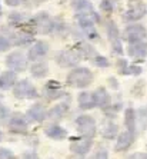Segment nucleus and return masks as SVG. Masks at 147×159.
Instances as JSON below:
<instances>
[{
  "label": "nucleus",
  "instance_id": "nucleus-1",
  "mask_svg": "<svg viewBox=\"0 0 147 159\" xmlns=\"http://www.w3.org/2000/svg\"><path fill=\"white\" fill-rule=\"evenodd\" d=\"M56 19H53L47 11H40L32 17L30 32L37 34H50L54 32Z\"/></svg>",
  "mask_w": 147,
  "mask_h": 159
},
{
  "label": "nucleus",
  "instance_id": "nucleus-2",
  "mask_svg": "<svg viewBox=\"0 0 147 159\" xmlns=\"http://www.w3.org/2000/svg\"><path fill=\"white\" fill-rule=\"evenodd\" d=\"M93 76L92 70L87 67H74L70 70V73L67 75V85H70L71 88H77V89H83L92 85Z\"/></svg>",
  "mask_w": 147,
  "mask_h": 159
},
{
  "label": "nucleus",
  "instance_id": "nucleus-3",
  "mask_svg": "<svg viewBox=\"0 0 147 159\" xmlns=\"http://www.w3.org/2000/svg\"><path fill=\"white\" fill-rule=\"evenodd\" d=\"M121 37H123L129 44L139 43V42H143L147 37V30L143 25H139V23H130L129 26L123 30Z\"/></svg>",
  "mask_w": 147,
  "mask_h": 159
},
{
  "label": "nucleus",
  "instance_id": "nucleus-4",
  "mask_svg": "<svg viewBox=\"0 0 147 159\" xmlns=\"http://www.w3.org/2000/svg\"><path fill=\"white\" fill-rule=\"evenodd\" d=\"M13 95L17 99H36L39 98V92H37L36 86L27 79L19 80L13 88Z\"/></svg>",
  "mask_w": 147,
  "mask_h": 159
},
{
  "label": "nucleus",
  "instance_id": "nucleus-5",
  "mask_svg": "<svg viewBox=\"0 0 147 159\" xmlns=\"http://www.w3.org/2000/svg\"><path fill=\"white\" fill-rule=\"evenodd\" d=\"M29 118L24 113H20V112H16L10 116L7 122V128L10 130V133H15V135H26L27 130H29Z\"/></svg>",
  "mask_w": 147,
  "mask_h": 159
},
{
  "label": "nucleus",
  "instance_id": "nucleus-6",
  "mask_svg": "<svg viewBox=\"0 0 147 159\" xmlns=\"http://www.w3.org/2000/svg\"><path fill=\"white\" fill-rule=\"evenodd\" d=\"M71 9L74 10V16H84V17H92L96 23L100 22L99 15L96 13L94 6L89 0H71Z\"/></svg>",
  "mask_w": 147,
  "mask_h": 159
},
{
  "label": "nucleus",
  "instance_id": "nucleus-7",
  "mask_svg": "<svg viewBox=\"0 0 147 159\" xmlns=\"http://www.w3.org/2000/svg\"><path fill=\"white\" fill-rule=\"evenodd\" d=\"M106 32H107V37H109V42L111 44V49H113V53L116 55H123V43H121L120 32H119L116 23L110 19L106 20Z\"/></svg>",
  "mask_w": 147,
  "mask_h": 159
},
{
  "label": "nucleus",
  "instance_id": "nucleus-8",
  "mask_svg": "<svg viewBox=\"0 0 147 159\" xmlns=\"http://www.w3.org/2000/svg\"><path fill=\"white\" fill-rule=\"evenodd\" d=\"M76 128L79 133L84 138H93L96 136V120L90 115H80L76 119Z\"/></svg>",
  "mask_w": 147,
  "mask_h": 159
},
{
  "label": "nucleus",
  "instance_id": "nucleus-9",
  "mask_svg": "<svg viewBox=\"0 0 147 159\" xmlns=\"http://www.w3.org/2000/svg\"><path fill=\"white\" fill-rule=\"evenodd\" d=\"M81 60L80 53L76 49H66L56 55V63L62 67H74Z\"/></svg>",
  "mask_w": 147,
  "mask_h": 159
},
{
  "label": "nucleus",
  "instance_id": "nucleus-10",
  "mask_svg": "<svg viewBox=\"0 0 147 159\" xmlns=\"http://www.w3.org/2000/svg\"><path fill=\"white\" fill-rule=\"evenodd\" d=\"M76 20L79 23V27L80 30L83 32L87 39L90 40H96V42H100V34L96 29V22L93 20L92 17H84V16H76Z\"/></svg>",
  "mask_w": 147,
  "mask_h": 159
},
{
  "label": "nucleus",
  "instance_id": "nucleus-11",
  "mask_svg": "<svg viewBox=\"0 0 147 159\" xmlns=\"http://www.w3.org/2000/svg\"><path fill=\"white\" fill-rule=\"evenodd\" d=\"M147 15V6L143 2H134L130 4V7L124 11L123 20L129 23H136Z\"/></svg>",
  "mask_w": 147,
  "mask_h": 159
},
{
  "label": "nucleus",
  "instance_id": "nucleus-12",
  "mask_svg": "<svg viewBox=\"0 0 147 159\" xmlns=\"http://www.w3.org/2000/svg\"><path fill=\"white\" fill-rule=\"evenodd\" d=\"M6 65L10 70L13 72H24L27 69V65H29V57L24 56V53L22 52H13L6 57Z\"/></svg>",
  "mask_w": 147,
  "mask_h": 159
},
{
  "label": "nucleus",
  "instance_id": "nucleus-13",
  "mask_svg": "<svg viewBox=\"0 0 147 159\" xmlns=\"http://www.w3.org/2000/svg\"><path fill=\"white\" fill-rule=\"evenodd\" d=\"M67 96V92L63 90V88L60 86L59 82L56 80H50L47 82L43 88V98L47 102H53V100H59L62 98Z\"/></svg>",
  "mask_w": 147,
  "mask_h": 159
},
{
  "label": "nucleus",
  "instance_id": "nucleus-14",
  "mask_svg": "<svg viewBox=\"0 0 147 159\" xmlns=\"http://www.w3.org/2000/svg\"><path fill=\"white\" fill-rule=\"evenodd\" d=\"M93 146V142L90 138H84V136H80V138H73L71 142H70V151L73 152L76 156H84L87 155L90 149Z\"/></svg>",
  "mask_w": 147,
  "mask_h": 159
},
{
  "label": "nucleus",
  "instance_id": "nucleus-15",
  "mask_svg": "<svg viewBox=\"0 0 147 159\" xmlns=\"http://www.w3.org/2000/svg\"><path fill=\"white\" fill-rule=\"evenodd\" d=\"M49 50H50V46H49L47 42L44 40H37L36 43H33V46L29 49V53H27V57L32 62H39V60L44 59L47 56Z\"/></svg>",
  "mask_w": 147,
  "mask_h": 159
},
{
  "label": "nucleus",
  "instance_id": "nucleus-16",
  "mask_svg": "<svg viewBox=\"0 0 147 159\" xmlns=\"http://www.w3.org/2000/svg\"><path fill=\"white\" fill-rule=\"evenodd\" d=\"M33 17V16H32ZM32 17L26 13H20V11H15L9 15V25L11 27H20L22 30H29L30 32V25H32Z\"/></svg>",
  "mask_w": 147,
  "mask_h": 159
},
{
  "label": "nucleus",
  "instance_id": "nucleus-17",
  "mask_svg": "<svg viewBox=\"0 0 147 159\" xmlns=\"http://www.w3.org/2000/svg\"><path fill=\"white\" fill-rule=\"evenodd\" d=\"M136 141V133H132L129 130H124V132L119 133L117 141L114 145V151L116 152H126L132 148V145Z\"/></svg>",
  "mask_w": 147,
  "mask_h": 159
},
{
  "label": "nucleus",
  "instance_id": "nucleus-18",
  "mask_svg": "<svg viewBox=\"0 0 147 159\" xmlns=\"http://www.w3.org/2000/svg\"><path fill=\"white\" fill-rule=\"evenodd\" d=\"M10 37H11V43L13 46H17V48H23V46H27L32 42L34 40L33 39V33L29 32V30H17V32H10Z\"/></svg>",
  "mask_w": 147,
  "mask_h": 159
},
{
  "label": "nucleus",
  "instance_id": "nucleus-19",
  "mask_svg": "<svg viewBox=\"0 0 147 159\" xmlns=\"http://www.w3.org/2000/svg\"><path fill=\"white\" fill-rule=\"evenodd\" d=\"M47 109L44 107V105L41 103H34L33 106L29 107L27 111V118H29L30 122H37V123H41L43 120L47 119Z\"/></svg>",
  "mask_w": 147,
  "mask_h": 159
},
{
  "label": "nucleus",
  "instance_id": "nucleus-20",
  "mask_svg": "<svg viewBox=\"0 0 147 159\" xmlns=\"http://www.w3.org/2000/svg\"><path fill=\"white\" fill-rule=\"evenodd\" d=\"M94 102H96V107H99L102 111H107L110 107V105L113 103L111 96L104 88H97L94 90Z\"/></svg>",
  "mask_w": 147,
  "mask_h": 159
},
{
  "label": "nucleus",
  "instance_id": "nucleus-21",
  "mask_svg": "<svg viewBox=\"0 0 147 159\" xmlns=\"http://www.w3.org/2000/svg\"><path fill=\"white\" fill-rule=\"evenodd\" d=\"M74 49L77 50L79 53H80L81 59H86V60H90L92 62L93 59H94L96 56L99 55V53L96 52V49L93 48L90 43H87V42L84 40H79L77 43L74 44Z\"/></svg>",
  "mask_w": 147,
  "mask_h": 159
},
{
  "label": "nucleus",
  "instance_id": "nucleus-22",
  "mask_svg": "<svg viewBox=\"0 0 147 159\" xmlns=\"http://www.w3.org/2000/svg\"><path fill=\"white\" fill-rule=\"evenodd\" d=\"M69 103H59L54 105L53 107H50L47 112V119L52 122H57L60 119H63L64 116L69 113Z\"/></svg>",
  "mask_w": 147,
  "mask_h": 159
},
{
  "label": "nucleus",
  "instance_id": "nucleus-23",
  "mask_svg": "<svg viewBox=\"0 0 147 159\" xmlns=\"http://www.w3.org/2000/svg\"><path fill=\"white\" fill-rule=\"evenodd\" d=\"M127 55L133 59H144L147 56V42L132 43L127 46Z\"/></svg>",
  "mask_w": 147,
  "mask_h": 159
},
{
  "label": "nucleus",
  "instance_id": "nucleus-24",
  "mask_svg": "<svg viewBox=\"0 0 147 159\" xmlns=\"http://www.w3.org/2000/svg\"><path fill=\"white\" fill-rule=\"evenodd\" d=\"M17 75L13 70L3 72L0 75V90H9V89L15 88V85L17 83Z\"/></svg>",
  "mask_w": 147,
  "mask_h": 159
},
{
  "label": "nucleus",
  "instance_id": "nucleus-25",
  "mask_svg": "<svg viewBox=\"0 0 147 159\" xmlns=\"http://www.w3.org/2000/svg\"><path fill=\"white\" fill-rule=\"evenodd\" d=\"M44 133H46V136L53 139V141H63V139L67 138V130L64 128H62L60 125H54V123L47 126L44 129Z\"/></svg>",
  "mask_w": 147,
  "mask_h": 159
},
{
  "label": "nucleus",
  "instance_id": "nucleus-26",
  "mask_svg": "<svg viewBox=\"0 0 147 159\" xmlns=\"http://www.w3.org/2000/svg\"><path fill=\"white\" fill-rule=\"evenodd\" d=\"M79 102V107L81 111H89L96 107V102H94V92H81L77 98Z\"/></svg>",
  "mask_w": 147,
  "mask_h": 159
},
{
  "label": "nucleus",
  "instance_id": "nucleus-27",
  "mask_svg": "<svg viewBox=\"0 0 147 159\" xmlns=\"http://www.w3.org/2000/svg\"><path fill=\"white\" fill-rule=\"evenodd\" d=\"M124 125H126V130H129L132 133L137 132V116H136V111L133 107H127L124 112Z\"/></svg>",
  "mask_w": 147,
  "mask_h": 159
},
{
  "label": "nucleus",
  "instance_id": "nucleus-28",
  "mask_svg": "<svg viewBox=\"0 0 147 159\" xmlns=\"http://www.w3.org/2000/svg\"><path fill=\"white\" fill-rule=\"evenodd\" d=\"M30 73H32V76L36 79H43L47 76L49 73V66L46 62H41V60H39V62H34L33 66L30 67Z\"/></svg>",
  "mask_w": 147,
  "mask_h": 159
},
{
  "label": "nucleus",
  "instance_id": "nucleus-29",
  "mask_svg": "<svg viewBox=\"0 0 147 159\" xmlns=\"http://www.w3.org/2000/svg\"><path fill=\"white\" fill-rule=\"evenodd\" d=\"M10 29H2L0 30V52H7L9 49L13 48L10 37Z\"/></svg>",
  "mask_w": 147,
  "mask_h": 159
},
{
  "label": "nucleus",
  "instance_id": "nucleus-30",
  "mask_svg": "<svg viewBox=\"0 0 147 159\" xmlns=\"http://www.w3.org/2000/svg\"><path fill=\"white\" fill-rule=\"evenodd\" d=\"M104 139H116L119 135V125H116L114 122H107L106 125L103 126V132H102Z\"/></svg>",
  "mask_w": 147,
  "mask_h": 159
},
{
  "label": "nucleus",
  "instance_id": "nucleus-31",
  "mask_svg": "<svg viewBox=\"0 0 147 159\" xmlns=\"http://www.w3.org/2000/svg\"><path fill=\"white\" fill-rule=\"evenodd\" d=\"M70 32H71V29H70V26L67 25L63 19H56V23H54V32L53 33L57 34V36H62V37H66L70 34Z\"/></svg>",
  "mask_w": 147,
  "mask_h": 159
},
{
  "label": "nucleus",
  "instance_id": "nucleus-32",
  "mask_svg": "<svg viewBox=\"0 0 147 159\" xmlns=\"http://www.w3.org/2000/svg\"><path fill=\"white\" fill-rule=\"evenodd\" d=\"M116 6H117V0H102L100 2V10L106 16L111 15L116 10Z\"/></svg>",
  "mask_w": 147,
  "mask_h": 159
},
{
  "label": "nucleus",
  "instance_id": "nucleus-33",
  "mask_svg": "<svg viewBox=\"0 0 147 159\" xmlns=\"http://www.w3.org/2000/svg\"><path fill=\"white\" fill-rule=\"evenodd\" d=\"M92 63L94 65V66H97V67H109L110 66V63H109L107 57H104V56H102V55L96 56L94 59L92 60Z\"/></svg>",
  "mask_w": 147,
  "mask_h": 159
},
{
  "label": "nucleus",
  "instance_id": "nucleus-34",
  "mask_svg": "<svg viewBox=\"0 0 147 159\" xmlns=\"http://www.w3.org/2000/svg\"><path fill=\"white\" fill-rule=\"evenodd\" d=\"M0 159H19L17 156L7 148H0Z\"/></svg>",
  "mask_w": 147,
  "mask_h": 159
},
{
  "label": "nucleus",
  "instance_id": "nucleus-35",
  "mask_svg": "<svg viewBox=\"0 0 147 159\" xmlns=\"http://www.w3.org/2000/svg\"><path fill=\"white\" fill-rule=\"evenodd\" d=\"M129 62L124 59H119L117 60V69L121 75H127V70H129Z\"/></svg>",
  "mask_w": 147,
  "mask_h": 159
},
{
  "label": "nucleus",
  "instance_id": "nucleus-36",
  "mask_svg": "<svg viewBox=\"0 0 147 159\" xmlns=\"http://www.w3.org/2000/svg\"><path fill=\"white\" fill-rule=\"evenodd\" d=\"M10 113H9L7 107L3 106V105H0V123H4L6 122V119H10Z\"/></svg>",
  "mask_w": 147,
  "mask_h": 159
},
{
  "label": "nucleus",
  "instance_id": "nucleus-37",
  "mask_svg": "<svg viewBox=\"0 0 147 159\" xmlns=\"http://www.w3.org/2000/svg\"><path fill=\"white\" fill-rule=\"evenodd\" d=\"M92 159H109V152H107L106 149H99V151L93 155Z\"/></svg>",
  "mask_w": 147,
  "mask_h": 159
},
{
  "label": "nucleus",
  "instance_id": "nucleus-38",
  "mask_svg": "<svg viewBox=\"0 0 147 159\" xmlns=\"http://www.w3.org/2000/svg\"><path fill=\"white\" fill-rule=\"evenodd\" d=\"M44 2H47V0H24V4H23V6H26V7H34V6H39V4L44 3Z\"/></svg>",
  "mask_w": 147,
  "mask_h": 159
},
{
  "label": "nucleus",
  "instance_id": "nucleus-39",
  "mask_svg": "<svg viewBox=\"0 0 147 159\" xmlns=\"http://www.w3.org/2000/svg\"><path fill=\"white\" fill-rule=\"evenodd\" d=\"M141 73V67L137 66V65H130L129 70H127V75H140Z\"/></svg>",
  "mask_w": 147,
  "mask_h": 159
},
{
  "label": "nucleus",
  "instance_id": "nucleus-40",
  "mask_svg": "<svg viewBox=\"0 0 147 159\" xmlns=\"http://www.w3.org/2000/svg\"><path fill=\"white\" fill-rule=\"evenodd\" d=\"M139 116H140V119L143 120V126H141V129H144V128L147 126V109H140Z\"/></svg>",
  "mask_w": 147,
  "mask_h": 159
},
{
  "label": "nucleus",
  "instance_id": "nucleus-41",
  "mask_svg": "<svg viewBox=\"0 0 147 159\" xmlns=\"http://www.w3.org/2000/svg\"><path fill=\"white\" fill-rule=\"evenodd\" d=\"M4 3L7 6H10V7H16V6L24 4V0H4Z\"/></svg>",
  "mask_w": 147,
  "mask_h": 159
},
{
  "label": "nucleus",
  "instance_id": "nucleus-42",
  "mask_svg": "<svg viewBox=\"0 0 147 159\" xmlns=\"http://www.w3.org/2000/svg\"><path fill=\"white\" fill-rule=\"evenodd\" d=\"M22 159H39V156H37L34 152H27V153H24V155H23Z\"/></svg>",
  "mask_w": 147,
  "mask_h": 159
},
{
  "label": "nucleus",
  "instance_id": "nucleus-43",
  "mask_svg": "<svg viewBox=\"0 0 147 159\" xmlns=\"http://www.w3.org/2000/svg\"><path fill=\"white\" fill-rule=\"evenodd\" d=\"M144 158H146V153H133L127 159H144Z\"/></svg>",
  "mask_w": 147,
  "mask_h": 159
},
{
  "label": "nucleus",
  "instance_id": "nucleus-44",
  "mask_svg": "<svg viewBox=\"0 0 147 159\" xmlns=\"http://www.w3.org/2000/svg\"><path fill=\"white\" fill-rule=\"evenodd\" d=\"M2 138H3V135H2V132H0V141H2Z\"/></svg>",
  "mask_w": 147,
  "mask_h": 159
},
{
  "label": "nucleus",
  "instance_id": "nucleus-45",
  "mask_svg": "<svg viewBox=\"0 0 147 159\" xmlns=\"http://www.w3.org/2000/svg\"><path fill=\"white\" fill-rule=\"evenodd\" d=\"M0 105H2V95H0Z\"/></svg>",
  "mask_w": 147,
  "mask_h": 159
},
{
  "label": "nucleus",
  "instance_id": "nucleus-46",
  "mask_svg": "<svg viewBox=\"0 0 147 159\" xmlns=\"http://www.w3.org/2000/svg\"><path fill=\"white\" fill-rule=\"evenodd\" d=\"M0 15H2V6H0Z\"/></svg>",
  "mask_w": 147,
  "mask_h": 159
}]
</instances>
